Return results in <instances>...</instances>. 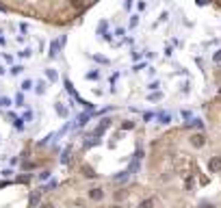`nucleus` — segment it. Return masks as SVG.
Returning <instances> with one entry per match:
<instances>
[{
  "mask_svg": "<svg viewBox=\"0 0 221 208\" xmlns=\"http://www.w3.org/2000/svg\"><path fill=\"white\" fill-rule=\"evenodd\" d=\"M152 204H154L152 199H147V202H143V204H141V208H152Z\"/></svg>",
  "mask_w": 221,
  "mask_h": 208,
  "instance_id": "nucleus-5",
  "label": "nucleus"
},
{
  "mask_svg": "<svg viewBox=\"0 0 221 208\" xmlns=\"http://www.w3.org/2000/svg\"><path fill=\"white\" fill-rule=\"evenodd\" d=\"M191 143H193L195 148H202V145H204V137H202V134H193V137H191Z\"/></svg>",
  "mask_w": 221,
  "mask_h": 208,
  "instance_id": "nucleus-1",
  "label": "nucleus"
},
{
  "mask_svg": "<svg viewBox=\"0 0 221 208\" xmlns=\"http://www.w3.org/2000/svg\"><path fill=\"white\" fill-rule=\"evenodd\" d=\"M89 195H91L93 199H100V197H102V191H100V189H93V191H91Z\"/></svg>",
  "mask_w": 221,
  "mask_h": 208,
  "instance_id": "nucleus-3",
  "label": "nucleus"
},
{
  "mask_svg": "<svg viewBox=\"0 0 221 208\" xmlns=\"http://www.w3.org/2000/svg\"><path fill=\"white\" fill-rule=\"evenodd\" d=\"M83 169H85V176H87V178H93V176H95V173H93V169H91V167H87V165H85V167H83Z\"/></svg>",
  "mask_w": 221,
  "mask_h": 208,
  "instance_id": "nucleus-4",
  "label": "nucleus"
},
{
  "mask_svg": "<svg viewBox=\"0 0 221 208\" xmlns=\"http://www.w3.org/2000/svg\"><path fill=\"white\" fill-rule=\"evenodd\" d=\"M41 208H52V206H50V204H43V206H41Z\"/></svg>",
  "mask_w": 221,
  "mask_h": 208,
  "instance_id": "nucleus-6",
  "label": "nucleus"
},
{
  "mask_svg": "<svg viewBox=\"0 0 221 208\" xmlns=\"http://www.w3.org/2000/svg\"><path fill=\"white\" fill-rule=\"evenodd\" d=\"M219 165H221V160H219V158H212V160H210V169H212V171H217V169H219Z\"/></svg>",
  "mask_w": 221,
  "mask_h": 208,
  "instance_id": "nucleus-2",
  "label": "nucleus"
}]
</instances>
